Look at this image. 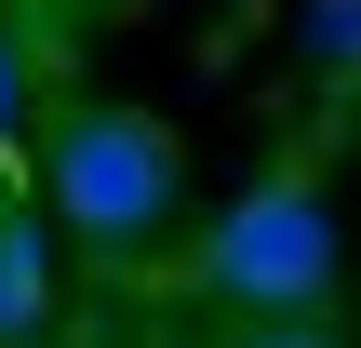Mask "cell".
<instances>
[{
  "label": "cell",
  "mask_w": 361,
  "mask_h": 348,
  "mask_svg": "<svg viewBox=\"0 0 361 348\" xmlns=\"http://www.w3.org/2000/svg\"><path fill=\"white\" fill-rule=\"evenodd\" d=\"M27 134V54H13V27H0V148Z\"/></svg>",
  "instance_id": "cell-5"
},
{
  "label": "cell",
  "mask_w": 361,
  "mask_h": 348,
  "mask_svg": "<svg viewBox=\"0 0 361 348\" xmlns=\"http://www.w3.org/2000/svg\"><path fill=\"white\" fill-rule=\"evenodd\" d=\"M348 27H361L348 0H322V13H308V54H322V80H348Z\"/></svg>",
  "instance_id": "cell-4"
},
{
  "label": "cell",
  "mask_w": 361,
  "mask_h": 348,
  "mask_svg": "<svg viewBox=\"0 0 361 348\" xmlns=\"http://www.w3.org/2000/svg\"><path fill=\"white\" fill-rule=\"evenodd\" d=\"M174 201H188V148L147 121V107H67L54 134H40V228H67V241H94L107 268H134L161 228H174Z\"/></svg>",
  "instance_id": "cell-1"
},
{
  "label": "cell",
  "mask_w": 361,
  "mask_h": 348,
  "mask_svg": "<svg viewBox=\"0 0 361 348\" xmlns=\"http://www.w3.org/2000/svg\"><path fill=\"white\" fill-rule=\"evenodd\" d=\"M54 322V241H40V215H0V348H27Z\"/></svg>",
  "instance_id": "cell-3"
},
{
  "label": "cell",
  "mask_w": 361,
  "mask_h": 348,
  "mask_svg": "<svg viewBox=\"0 0 361 348\" xmlns=\"http://www.w3.org/2000/svg\"><path fill=\"white\" fill-rule=\"evenodd\" d=\"M228 348H335V322H255V335H228Z\"/></svg>",
  "instance_id": "cell-6"
},
{
  "label": "cell",
  "mask_w": 361,
  "mask_h": 348,
  "mask_svg": "<svg viewBox=\"0 0 361 348\" xmlns=\"http://www.w3.org/2000/svg\"><path fill=\"white\" fill-rule=\"evenodd\" d=\"M201 295L255 308V322H322V295H335V201H322V174H255L201 228Z\"/></svg>",
  "instance_id": "cell-2"
}]
</instances>
